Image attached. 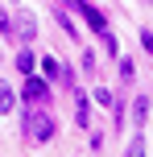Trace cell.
I'll return each mask as SVG.
<instances>
[{
	"mask_svg": "<svg viewBox=\"0 0 153 157\" xmlns=\"http://www.w3.org/2000/svg\"><path fill=\"white\" fill-rule=\"evenodd\" d=\"M54 116H50L46 108H25V116H21V132H25V141H33V145H46L50 136H54Z\"/></svg>",
	"mask_w": 153,
	"mask_h": 157,
	"instance_id": "cell-1",
	"label": "cell"
},
{
	"mask_svg": "<svg viewBox=\"0 0 153 157\" xmlns=\"http://www.w3.org/2000/svg\"><path fill=\"white\" fill-rule=\"evenodd\" d=\"M62 4H71V8H75V13H79V17H83V21H87V25H91V29H95V33H104V29H108V17H104V13H99V8H95V4H87V0H62Z\"/></svg>",
	"mask_w": 153,
	"mask_h": 157,
	"instance_id": "cell-2",
	"label": "cell"
},
{
	"mask_svg": "<svg viewBox=\"0 0 153 157\" xmlns=\"http://www.w3.org/2000/svg\"><path fill=\"white\" fill-rule=\"evenodd\" d=\"M41 75L50 78V83H62V87H75V75L66 62H58V58H41Z\"/></svg>",
	"mask_w": 153,
	"mask_h": 157,
	"instance_id": "cell-3",
	"label": "cell"
},
{
	"mask_svg": "<svg viewBox=\"0 0 153 157\" xmlns=\"http://www.w3.org/2000/svg\"><path fill=\"white\" fill-rule=\"evenodd\" d=\"M25 103H46L50 99V83L46 78H33V75H25Z\"/></svg>",
	"mask_w": 153,
	"mask_h": 157,
	"instance_id": "cell-4",
	"label": "cell"
},
{
	"mask_svg": "<svg viewBox=\"0 0 153 157\" xmlns=\"http://www.w3.org/2000/svg\"><path fill=\"white\" fill-rule=\"evenodd\" d=\"M13 33H17L21 41H33V37H37V21H33V17L21 8V13H17V25H13Z\"/></svg>",
	"mask_w": 153,
	"mask_h": 157,
	"instance_id": "cell-5",
	"label": "cell"
},
{
	"mask_svg": "<svg viewBox=\"0 0 153 157\" xmlns=\"http://www.w3.org/2000/svg\"><path fill=\"white\" fill-rule=\"evenodd\" d=\"M75 120H79V128H91V103L83 91H75Z\"/></svg>",
	"mask_w": 153,
	"mask_h": 157,
	"instance_id": "cell-6",
	"label": "cell"
},
{
	"mask_svg": "<svg viewBox=\"0 0 153 157\" xmlns=\"http://www.w3.org/2000/svg\"><path fill=\"white\" fill-rule=\"evenodd\" d=\"M13 108H17V91L4 83V78H0V116H8Z\"/></svg>",
	"mask_w": 153,
	"mask_h": 157,
	"instance_id": "cell-7",
	"label": "cell"
},
{
	"mask_svg": "<svg viewBox=\"0 0 153 157\" xmlns=\"http://www.w3.org/2000/svg\"><path fill=\"white\" fill-rule=\"evenodd\" d=\"M149 108H153V103H149V95L132 99V124H145V120H149Z\"/></svg>",
	"mask_w": 153,
	"mask_h": 157,
	"instance_id": "cell-8",
	"label": "cell"
},
{
	"mask_svg": "<svg viewBox=\"0 0 153 157\" xmlns=\"http://www.w3.org/2000/svg\"><path fill=\"white\" fill-rule=\"evenodd\" d=\"M54 21L62 25V33H66V37H71V41L79 37V29H75V21H71V13H66V8H54Z\"/></svg>",
	"mask_w": 153,
	"mask_h": 157,
	"instance_id": "cell-9",
	"label": "cell"
},
{
	"mask_svg": "<svg viewBox=\"0 0 153 157\" xmlns=\"http://www.w3.org/2000/svg\"><path fill=\"white\" fill-rule=\"evenodd\" d=\"M33 66H37V58H33L29 50H21V54H17V71H21V75H33Z\"/></svg>",
	"mask_w": 153,
	"mask_h": 157,
	"instance_id": "cell-10",
	"label": "cell"
},
{
	"mask_svg": "<svg viewBox=\"0 0 153 157\" xmlns=\"http://www.w3.org/2000/svg\"><path fill=\"white\" fill-rule=\"evenodd\" d=\"M124 157H145V136H132L128 149H124Z\"/></svg>",
	"mask_w": 153,
	"mask_h": 157,
	"instance_id": "cell-11",
	"label": "cell"
},
{
	"mask_svg": "<svg viewBox=\"0 0 153 157\" xmlns=\"http://www.w3.org/2000/svg\"><path fill=\"white\" fill-rule=\"evenodd\" d=\"M91 95H95V103H104V108H112V91H108V87H95V91H91Z\"/></svg>",
	"mask_w": 153,
	"mask_h": 157,
	"instance_id": "cell-12",
	"label": "cell"
},
{
	"mask_svg": "<svg viewBox=\"0 0 153 157\" xmlns=\"http://www.w3.org/2000/svg\"><path fill=\"white\" fill-rule=\"evenodd\" d=\"M79 66H83V71H87V75H95V54H91V50H83V58H79Z\"/></svg>",
	"mask_w": 153,
	"mask_h": 157,
	"instance_id": "cell-13",
	"label": "cell"
},
{
	"mask_svg": "<svg viewBox=\"0 0 153 157\" xmlns=\"http://www.w3.org/2000/svg\"><path fill=\"white\" fill-rule=\"evenodd\" d=\"M132 75H137V71H132V58H120V78H124V83H128Z\"/></svg>",
	"mask_w": 153,
	"mask_h": 157,
	"instance_id": "cell-14",
	"label": "cell"
},
{
	"mask_svg": "<svg viewBox=\"0 0 153 157\" xmlns=\"http://www.w3.org/2000/svg\"><path fill=\"white\" fill-rule=\"evenodd\" d=\"M141 46H145V54H153V29H141Z\"/></svg>",
	"mask_w": 153,
	"mask_h": 157,
	"instance_id": "cell-15",
	"label": "cell"
},
{
	"mask_svg": "<svg viewBox=\"0 0 153 157\" xmlns=\"http://www.w3.org/2000/svg\"><path fill=\"white\" fill-rule=\"evenodd\" d=\"M0 33H13V21H8V13L0 8Z\"/></svg>",
	"mask_w": 153,
	"mask_h": 157,
	"instance_id": "cell-16",
	"label": "cell"
},
{
	"mask_svg": "<svg viewBox=\"0 0 153 157\" xmlns=\"http://www.w3.org/2000/svg\"><path fill=\"white\" fill-rule=\"evenodd\" d=\"M145 4H153V0H145Z\"/></svg>",
	"mask_w": 153,
	"mask_h": 157,
	"instance_id": "cell-17",
	"label": "cell"
}]
</instances>
